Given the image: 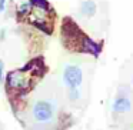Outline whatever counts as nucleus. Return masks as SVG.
Segmentation results:
<instances>
[{
    "mask_svg": "<svg viewBox=\"0 0 133 130\" xmlns=\"http://www.w3.org/2000/svg\"><path fill=\"white\" fill-rule=\"evenodd\" d=\"M30 3H32V7L26 17H29L30 23L35 24L36 27L44 30L46 33H52L53 23L50 22L52 7L49 6V3L44 0H30Z\"/></svg>",
    "mask_w": 133,
    "mask_h": 130,
    "instance_id": "nucleus-1",
    "label": "nucleus"
},
{
    "mask_svg": "<svg viewBox=\"0 0 133 130\" xmlns=\"http://www.w3.org/2000/svg\"><path fill=\"white\" fill-rule=\"evenodd\" d=\"M35 70L32 66L24 67L20 70H13L6 76V86L7 90H15L16 93H24L29 90V87L33 84V77H35Z\"/></svg>",
    "mask_w": 133,
    "mask_h": 130,
    "instance_id": "nucleus-2",
    "label": "nucleus"
},
{
    "mask_svg": "<svg viewBox=\"0 0 133 130\" xmlns=\"http://www.w3.org/2000/svg\"><path fill=\"white\" fill-rule=\"evenodd\" d=\"M56 107L49 100H37L32 107V116L37 123H49L55 119Z\"/></svg>",
    "mask_w": 133,
    "mask_h": 130,
    "instance_id": "nucleus-3",
    "label": "nucleus"
},
{
    "mask_svg": "<svg viewBox=\"0 0 133 130\" xmlns=\"http://www.w3.org/2000/svg\"><path fill=\"white\" fill-rule=\"evenodd\" d=\"M83 81V72L77 64H67L63 70V83L67 89L80 87Z\"/></svg>",
    "mask_w": 133,
    "mask_h": 130,
    "instance_id": "nucleus-4",
    "label": "nucleus"
},
{
    "mask_svg": "<svg viewBox=\"0 0 133 130\" xmlns=\"http://www.w3.org/2000/svg\"><path fill=\"white\" fill-rule=\"evenodd\" d=\"M97 12V4H96L95 0H83L80 3V15L84 17L90 19L96 15Z\"/></svg>",
    "mask_w": 133,
    "mask_h": 130,
    "instance_id": "nucleus-5",
    "label": "nucleus"
},
{
    "mask_svg": "<svg viewBox=\"0 0 133 130\" xmlns=\"http://www.w3.org/2000/svg\"><path fill=\"white\" fill-rule=\"evenodd\" d=\"M113 112L115 113H124L127 110H130V100L124 96H119V97L115 99L113 101V106H112Z\"/></svg>",
    "mask_w": 133,
    "mask_h": 130,
    "instance_id": "nucleus-6",
    "label": "nucleus"
},
{
    "mask_svg": "<svg viewBox=\"0 0 133 130\" xmlns=\"http://www.w3.org/2000/svg\"><path fill=\"white\" fill-rule=\"evenodd\" d=\"M67 97L72 101H77L82 97V92L80 87H72V89H67Z\"/></svg>",
    "mask_w": 133,
    "mask_h": 130,
    "instance_id": "nucleus-7",
    "label": "nucleus"
},
{
    "mask_svg": "<svg viewBox=\"0 0 133 130\" xmlns=\"http://www.w3.org/2000/svg\"><path fill=\"white\" fill-rule=\"evenodd\" d=\"M30 7H32V3H30V2H26V3L20 4V7H19V10H17V15L20 16V17H26L27 13L30 12Z\"/></svg>",
    "mask_w": 133,
    "mask_h": 130,
    "instance_id": "nucleus-8",
    "label": "nucleus"
},
{
    "mask_svg": "<svg viewBox=\"0 0 133 130\" xmlns=\"http://www.w3.org/2000/svg\"><path fill=\"white\" fill-rule=\"evenodd\" d=\"M4 80V63L3 60H0V84L3 83Z\"/></svg>",
    "mask_w": 133,
    "mask_h": 130,
    "instance_id": "nucleus-9",
    "label": "nucleus"
},
{
    "mask_svg": "<svg viewBox=\"0 0 133 130\" xmlns=\"http://www.w3.org/2000/svg\"><path fill=\"white\" fill-rule=\"evenodd\" d=\"M7 7V0H0V13H3Z\"/></svg>",
    "mask_w": 133,
    "mask_h": 130,
    "instance_id": "nucleus-10",
    "label": "nucleus"
},
{
    "mask_svg": "<svg viewBox=\"0 0 133 130\" xmlns=\"http://www.w3.org/2000/svg\"><path fill=\"white\" fill-rule=\"evenodd\" d=\"M6 35H7V29H0V42H3L6 39Z\"/></svg>",
    "mask_w": 133,
    "mask_h": 130,
    "instance_id": "nucleus-11",
    "label": "nucleus"
}]
</instances>
